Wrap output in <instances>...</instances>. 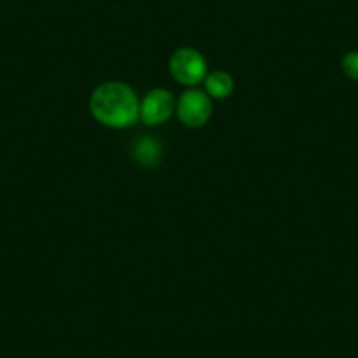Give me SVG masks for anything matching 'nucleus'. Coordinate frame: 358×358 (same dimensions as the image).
Returning <instances> with one entry per match:
<instances>
[{
  "instance_id": "nucleus-1",
  "label": "nucleus",
  "mask_w": 358,
  "mask_h": 358,
  "mask_svg": "<svg viewBox=\"0 0 358 358\" xmlns=\"http://www.w3.org/2000/svg\"><path fill=\"white\" fill-rule=\"evenodd\" d=\"M139 99L125 83L97 86L90 97V111L97 122L111 129H127L139 120Z\"/></svg>"
},
{
  "instance_id": "nucleus-2",
  "label": "nucleus",
  "mask_w": 358,
  "mask_h": 358,
  "mask_svg": "<svg viewBox=\"0 0 358 358\" xmlns=\"http://www.w3.org/2000/svg\"><path fill=\"white\" fill-rule=\"evenodd\" d=\"M172 78L185 86H195L206 79V60L197 50L192 48H181L174 51V55L169 60Z\"/></svg>"
},
{
  "instance_id": "nucleus-3",
  "label": "nucleus",
  "mask_w": 358,
  "mask_h": 358,
  "mask_svg": "<svg viewBox=\"0 0 358 358\" xmlns=\"http://www.w3.org/2000/svg\"><path fill=\"white\" fill-rule=\"evenodd\" d=\"M176 111H178L179 122L183 125L190 127V129H199L211 118V97L201 90H188L179 97Z\"/></svg>"
},
{
  "instance_id": "nucleus-4",
  "label": "nucleus",
  "mask_w": 358,
  "mask_h": 358,
  "mask_svg": "<svg viewBox=\"0 0 358 358\" xmlns=\"http://www.w3.org/2000/svg\"><path fill=\"white\" fill-rule=\"evenodd\" d=\"M176 109L174 97L171 92L164 88H155L144 95L139 104V118L146 125H160L165 120L171 118L172 111Z\"/></svg>"
},
{
  "instance_id": "nucleus-5",
  "label": "nucleus",
  "mask_w": 358,
  "mask_h": 358,
  "mask_svg": "<svg viewBox=\"0 0 358 358\" xmlns=\"http://www.w3.org/2000/svg\"><path fill=\"white\" fill-rule=\"evenodd\" d=\"M206 92L213 99H227L234 90V79L229 72L215 71L206 76Z\"/></svg>"
},
{
  "instance_id": "nucleus-6",
  "label": "nucleus",
  "mask_w": 358,
  "mask_h": 358,
  "mask_svg": "<svg viewBox=\"0 0 358 358\" xmlns=\"http://www.w3.org/2000/svg\"><path fill=\"white\" fill-rule=\"evenodd\" d=\"M134 158H136L139 164L151 167L158 162L160 158V146H158L157 141H153L151 137H144V139L137 141L136 148H134Z\"/></svg>"
},
{
  "instance_id": "nucleus-7",
  "label": "nucleus",
  "mask_w": 358,
  "mask_h": 358,
  "mask_svg": "<svg viewBox=\"0 0 358 358\" xmlns=\"http://www.w3.org/2000/svg\"><path fill=\"white\" fill-rule=\"evenodd\" d=\"M343 71L348 78L358 81V51H351L343 58Z\"/></svg>"
}]
</instances>
